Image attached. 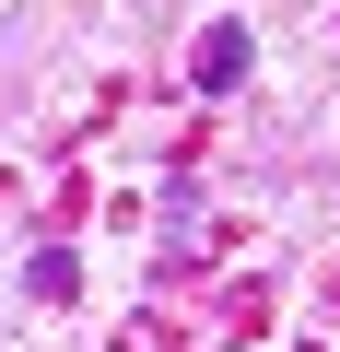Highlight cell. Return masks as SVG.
<instances>
[{
    "label": "cell",
    "instance_id": "6da1fadb",
    "mask_svg": "<svg viewBox=\"0 0 340 352\" xmlns=\"http://www.w3.org/2000/svg\"><path fill=\"white\" fill-rule=\"evenodd\" d=\"M188 71H200V94H235V82H247V24H212V36L188 47Z\"/></svg>",
    "mask_w": 340,
    "mask_h": 352
}]
</instances>
